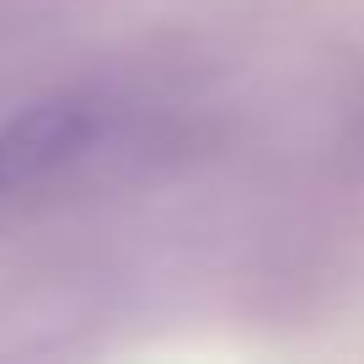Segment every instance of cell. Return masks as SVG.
<instances>
[{"label":"cell","instance_id":"obj_1","mask_svg":"<svg viewBox=\"0 0 364 364\" xmlns=\"http://www.w3.org/2000/svg\"><path fill=\"white\" fill-rule=\"evenodd\" d=\"M102 129V113L86 97H48L0 124V193H11L22 182H38L48 171L70 166L86 156L91 139Z\"/></svg>","mask_w":364,"mask_h":364}]
</instances>
